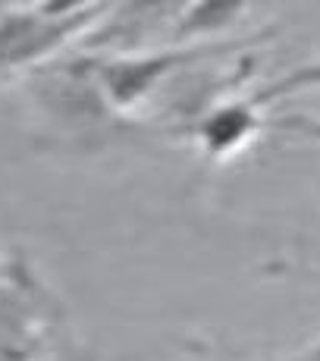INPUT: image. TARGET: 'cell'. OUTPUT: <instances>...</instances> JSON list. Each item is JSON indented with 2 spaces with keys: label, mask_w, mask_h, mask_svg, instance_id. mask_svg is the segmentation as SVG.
<instances>
[{
  "label": "cell",
  "mask_w": 320,
  "mask_h": 361,
  "mask_svg": "<svg viewBox=\"0 0 320 361\" xmlns=\"http://www.w3.org/2000/svg\"><path fill=\"white\" fill-rule=\"evenodd\" d=\"M47 298L25 264L0 267V361H41Z\"/></svg>",
  "instance_id": "cell-1"
}]
</instances>
